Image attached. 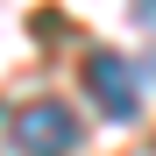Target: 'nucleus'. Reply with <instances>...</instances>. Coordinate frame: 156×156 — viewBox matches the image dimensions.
<instances>
[{
    "mask_svg": "<svg viewBox=\"0 0 156 156\" xmlns=\"http://www.w3.org/2000/svg\"><path fill=\"white\" fill-rule=\"evenodd\" d=\"M135 21H142V29H156V0H135Z\"/></svg>",
    "mask_w": 156,
    "mask_h": 156,
    "instance_id": "3",
    "label": "nucleus"
},
{
    "mask_svg": "<svg viewBox=\"0 0 156 156\" xmlns=\"http://www.w3.org/2000/svg\"><path fill=\"white\" fill-rule=\"evenodd\" d=\"M85 85H92V107L107 121H135L142 114V85H135V64L121 50H92L85 57Z\"/></svg>",
    "mask_w": 156,
    "mask_h": 156,
    "instance_id": "1",
    "label": "nucleus"
},
{
    "mask_svg": "<svg viewBox=\"0 0 156 156\" xmlns=\"http://www.w3.org/2000/svg\"><path fill=\"white\" fill-rule=\"evenodd\" d=\"M14 149L21 156H71L78 149V114L57 99H36V107L14 114Z\"/></svg>",
    "mask_w": 156,
    "mask_h": 156,
    "instance_id": "2",
    "label": "nucleus"
}]
</instances>
